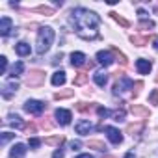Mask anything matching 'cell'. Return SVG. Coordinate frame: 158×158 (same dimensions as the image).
<instances>
[{
    "label": "cell",
    "mask_w": 158,
    "mask_h": 158,
    "mask_svg": "<svg viewBox=\"0 0 158 158\" xmlns=\"http://www.w3.org/2000/svg\"><path fill=\"white\" fill-rule=\"evenodd\" d=\"M24 110H26L28 114H32V115H39V114L45 110V104H43L41 101H34V99H30V101H26Z\"/></svg>",
    "instance_id": "277c9868"
},
{
    "label": "cell",
    "mask_w": 158,
    "mask_h": 158,
    "mask_svg": "<svg viewBox=\"0 0 158 158\" xmlns=\"http://www.w3.org/2000/svg\"><path fill=\"white\" fill-rule=\"evenodd\" d=\"M97 114H99V117H102V119H104V117H108V115H110V110L101 106V108H97Z\"/></svg>",
    "instance_id": "4316f807"
},
{
    "label": "cell",
    "mask_w": 158,
    "mask_h": 158,
    "mask_svg": "<svg viewBox=\"0 0 158 158\" xmlns=\"http://www.w3.org/2000/svg\"><path fill=\"white\" fill-rule=\"evenodd\" d=\"M128 89H134V82L130 80V78H127V76H119V80L114 86V95H123Z\"/></svg>",
    "instance_id": "3957f363"
},
{
    "label": "cell",
    "mask_w": 158,
    "mask_h": 158,
    "mask_svg": "<svg viewBox=\"0 0 158 158\" xmlns=\"http://www.w3.org/2000/svg\"><path fill=\"white\" fill-rule=\"evenodd\" d=\"M52 41H54V30L50 26H43L39 30V34H37V52L45 54L50 48Z\"/></svg>",
    "instance_id": "7a4b0ae2"
},
{
    "label": "cell",
    "mask_w": 158,
    "mask_h": 158,
    "mask_svg": "<svg viewBox=\"0 0 158 158\" xmlns=\"http://www.w3.org/2000/svg\"><path fill=\"white\" fill-rule=\"evenodd\" d=\"M11 28H13V21L10 17H2V19H0V35L6 37L11 32Z\"/></svg>",
    "instance_id": "8fae6325"
},
{
    "label": "cell",
    "mask_w": 158,
    "mask_h": 158,
    "mask_svg": "<svg viewBox=\"0 0 158 158\" xmlns=\"http://www.w3.org/2000/svg\"><path fill=\"white\" fill-rule=\"evenodd\" d=\"M110 15H112V17H114V21H117L121 26H125V28L128 26V21H127V19H123L121 15H117V13H110Z\"/></svg>",
    "instance_id": "ffe728a7"
},
{
    "label": "cell",
    "mask_w": 158,
    "mask_h": 158,
    "mask_svg": "<svg viewBox=\"0 0 158 158\" xmlns=\"http://www.w3.org/2000/svg\"><path fill=\"white\" fill-rule=\"evenodd\" d=\"M67 82V76H65V73L63 71H56L54 74H52V86H63Z\"/></svg>",
    "instance_id": "5bb4252c"
},
{
    "label": "cell",
    "mask_w": 158,
    "mask_h": 158,
    "mask_svg": "<svg viewBox=\"0 0 158 158\" xmlns=\"http://www.w3.org/2000/svg\"><path fill=\"white\" fill-rule=\"evenodd\" d=\"M54 158H63V151H61V149H58V151L54 152Z\"/></svg>",
    "instance_id": "8d00e7d4"
},
{
    "label": "cell",
    "mask_w": 158,
    "mask_h": 158,
    "mask_svg": "<svg viewBox=\"0 0 158 158\" xmlns=\"http://www.w3.org/2000/svg\"><path fill=\"white\" fill-rule=\"evenodd\" d=\"M89 147H95L97 151H104V149H106V145L101 143V141H89Z\"/></svg>",
    "instance_id": "f1b7e54d"
},
{
    "label": "cell",
    "mask_w": 158,
    "mask_h": 158,
    "mask_svg": "<svg viewBox=\"0 0 158 158\" xmlns=\"http://www.w3.org/2000/svg\"><path fill=\"white\" fill-rule=\"evenodd\" d=\"M99 23H101L99 15L89 10H84V8L73 10V13H71V24H73L76 35L86 41L99 37Z\"/></svg>",
    "instance_id": "6da1fadb"
},
{
    "label": "cell",
    "mask_w": 158,
    "mask_h": 158,
    "mask_svg": "<svg viewBox=\"0 0 158 158\" xmlns=\"http://www.w3.org/2000/svg\"><path fill=\"white\" fill-rule=\"evenodd\" d=\"M86 78H88V76H86V73H80V74H78V76L74 78V84H76V86L84 84V82H86Z\"/></svg>",
    "instance_id": "d4e9b609"
},
{
    "label": "cell",
    "mask_w": 158,
    "mask_h": 158,
    "mask_svg": "<svg viewBox=\"0 0 158 158\" xmlns=\"http://www.w3.org/2000/svg\"><path fill=\"white\" fill-rule=\"evenodd\" d=\"M28 145H30L32 149H37V147L41 145V139H37V138H30V139H28Z\"/></svg>",
    "instance_id": "83f0119b"
},
{
    "label": "cell",
    "mask_w": 158,
    "mask_h": 158,
    "mask_svg": "<svg viewBox=\"0 0 158 158\" xmlns=\"http://www.w3.org/2000/svg\"><path fill=\"white\" fill-rule=\"evenodd\" d=\"M151 67H152V63L149 60H143V58L136 60V69H138L139 74H149L151 73Z\"/></svg>",
    "instance_id": "9c48e42d"
},
{
    "label": "cell",
    "mask_w": 158,
    "mask_h": 158,
    "mask_svg": "<svg viewBox=\"0 0 158 158\" xmlns=\"http://www.w3.org/2000/svg\"><path fill=\"white\" fill-rule=\"evenodd\" d=\"M152 47L158 50V37H154V39H152Z\"/></svg>",
    "instance_id": "74e56055"
},
{
    "label": "cell",
    "mask_w": 158,
    "mask_h": 158,
    "mask_svg": "<svg viewBox=\"0 0 158 158\" xmlns=\"http://www.w3.org/2000/svg\"><path fill=\"white\" fill-rule=\"evenodd\" d=\"M125 158H134V154H132V152H128V154H127Z\"/></svg>",
    "instance_id": "ab89813d"
},
{
    "label": "cell",
    "mask_w": 158,
    "mask_h": 158,
    "mask_svg": "<svg viewBox=\"0 0 158 158\" xmlns=\"http://www.w3.org/2000/svg\"><path fill=\"white\" fill-rule=\"evenodd\" d=\"M86 63V54L84 52H73L71 54V65L73 67H82Z\"/></svg>",
    "instance_id": "4fadbf2b"
},
{
    "label": "cell",
    "mask_w": 158,
    "mask_h": 158,
    "mask_svg": "<svg viewBox=\"0 0 158 158\" xmlns=\"http://www.w3.org/2000/svg\"><path fill=\"white\" fill-rule=\"evenodd\" d=\"M0 63H2V74H6V71H8V58L2 56L0 58Z\"/></svg>",
    "instance_id": "d6a6232c"
},
{
    "label": "cell",
    "mask_w": 158,
    "mask_h": 158,
    "mask_svg": "<svg viewBox=\"0 0 158 158\" xmlns=\"http://www.w3.org/2000/svg\"><path fill=\"white\" fill-rule=\"evenodd\" d=\"M93 80H95V84H97V86L104 88V86H106V82H108V74H106L104 71H97V73L93 74Z\"/></svg>",
    "instance_id": "2e32d148"
},
{
    "label": "cell",
    "mask_w": 158,
    "mask_h": 158,
    "mask_svg": "<svg viewBox=\"0 0 158 158\" xmlns=\"http://www.w3.org/2000/svg\"><path fill=\"white\" fill-rule=\"evenodd\" d=\"M41 80H43V73L35 71V73H32V76L28 78V86H35V84H39Z\"/></svg>",
    "instance_id": "d6986e66"
},
{
    "label": "cell",
    "mask_w": 158,
    "mask_h": 158,
    "mask_svg": "<svg viewBox=\"0 0 158 158\" xmlns=\"http://www.w3.org/2000/svg\"><path fill=\"white\" fill-rule=\"evenodd\" d=\"M26 154V145L24 143H15L10 151V158H24Z\"/></svg>",
    "instance_id": "30bf717a"
},
{
    "label": "cell",
    "mask_w": 158,
    "mask_h": 158,
    "mask_svg": "<svg viewBox=\"0 0 158 158\" xmlns=\"http://www.w3.org/2000/svg\"><path fill=\"white\" fill-rule=\"evenodd\" d=\"M69 145H71V149H73V151H78V149L82 147V143H80V141H71Z\"/></svg>",
    "instance_id": "e575fe53"
},
{
    "label": "cell",
    "mask_w": 158,
    "mask_h": 158,
    "mask_svg": "<svg viewBox=\"0 0 158 158\" xmlns=\"http://www.w3.org/2000/svg\"><path fill=\"white\" fill-rule=\"evenodd\" d=\"M132 43H134V45H138V47H143V45L147 43V37H139V35H134V37H132Z\"/></svg>",
    "instance_id": "7402d4cb"
},
{
    "label": "cell",
    "mask_w": 158,
    "mask_h": 158,
    "mask_svg": "<svg viewBox=\"0 0 158 158\" xmlns=\"http://www.w3.org/2000/svg\"><path fill=\"white\" fill-rule=\"evenodd\" d=\"M106 158H112V156H106Z\"/></svg>",
    "instance_id": "60d3db41"
},
{
    "label": "cell",
    "mask_w": 158,
    "mask_h": 158,
    "mask_svg": "<svg viewBox=\"0 0 158 158\" xmlns=\"http://www.w3.org/2000/svg\"><path fill=\"white\" fill-rule=\"evenodd\" d=\"M11 138H15V134H11V132H2V138H0V143L2 145H6Z\"/></svg>",
    "instance_id": "44dd1931"
},
{
    "label": "cell",
    "mask_w": 158,
    "mask_h": 158,
    "mask_svg": "<svg viewBox=\"0 0 158 158\" xmlns=\"http://www.w3.org/2000/svg\"><path fill=\"white\" fill-rule=\"evenodd\" d=\"M104 130H106V136H108V139H110L112 143H115V145H117V143H121V141H123V134H121L117 128H114V127H106Z\"/></svg>",
    "instance_id": "52a82bcc"
},
{
    "label": "cell",
    "mask_w": 158,
    "mask_h": 158,
    "mask_svg": "<svg viewBox=\"0 0 158 158\" xmlns=\"http://www.w3.org/2000/svg\"><path fill=\"white\" fill-rule=\"evenodd\" d=\"M149 102L151 104H158V89H152V93L149 95Z\"/></svg>",
    "instance_id": "484cf974"
},
{
    "label": "cell",
    "mask_w": 158,
    "mask_h": 158,
    "mask_svg": "<svg viewBox=\"0 0 158 158\" xmlns=\"http://www.w3.org/2000/svg\"><path fill=\"white\" fill-rule=\"evenodd\" d=\"M97 61H99L101 65L108 67V65L114 63V56H112V52H108V50H101V52H97Z\"/></svg>",
    "instance_id": "ba28073f"
},
{
    "label": "cell",
    "mask_w": 158,
    "mask_h": 158,
    "mask_svg": "<svg viewBox=\"0 0 158 158\" xmlns=\"http://www.w3.org/2000/svg\"><path fill=\"white\" fill-rule=\"evenodd\" d=\"M15 52H17L19 56H30L32 48H30V45H28L26 41H21V43L15 45Z\"/></svg>",
    "instance_id": "9a60e30c"
},
{
    "label": "cell",
    "mask_w": 158,
    "mask_h": 158,
    "mask_svg": "<svg viewBox=\"0 0 158 158\" xmlns=\"http://www.w3.org/2000/svg\"><path fill=\"white\" fill-rule=\"evenodd\" d=\"M125 115H127L125 110H115V112H114V121H123Z\"/></svg>",
    "instance_id": "cb8c5ba5"
},
{
    "label": "cell",
    "mask_w": 158,
    "mask_h": 158,
    "mask_svg": "<svg viewBox=\"0 0 158 158\" xmlns=\"http://www.w3.org/2000/svg\"><path fill=\"white\" fill-rule=\"evenodd\" d=\"M71 95H73V89H69V91H61V93L58 91V93H56V99H67V97H71Z\"/></svg>",
    "instance_id": "f546056e"
},
{
    "label": "cell",
    "mask_w": 158,
    "mask_h": 158,
    "mask_svg": "<svg viewBox=\"0 0 158 158\" xmlns=\"http://www.w3.org/2000/svg\"><path fill=\"white\" fill-rule=\"evenodd\" d=\"M132 114H136V115H149V112L145 108H141V106H132Z\"/></svg>",
    "instance_id": "603a6c76"
},
{
    "label": "cell",
    "mask_w": 158,
    "mask_h": 158,
    "mask_svg": "<svg viewBox=\"0 0 158 158\" xmlns=\"http://www.w3.org/2000/svg\"><path fill=\"white\" fill-rule=\"evenodd\" d=\"M23 73H24V63H23V61H17V63L11 67V73H10V76H11V78H15V76H21Z\"/></svg>",
    "instance_id": "ac0fdd59"
},
{
    "label": "cell",
    "mask_w": 158,
    "mask_h": 158,
    "mask_svg": "<svg viewBox=\"0 0 158 158\" xmlns=\"http://www.w3.org/2000/svg\"><path fill=\"white\" fill-rule=\"evenodd\" d=\"M6 123H8V125H11V127H17V128H23V127H24L23 119H21L17 114H11V115L6 119Z\"/></svg>",
    "instance_id": "e0dca14e"
},
{
    "label": "cell",
    "mask_w": 158,
    "mask_h": 158,
    "mask_svg": "<svg viewBox=\"0 0 158 158\" xmlns=\"http://www.w3.org/2000/svg\"><path fill=\"white\" fill-rule=\"evenodd\" d=\"M17 89H19V84H17L15 80H10V82L4 86V89H2V97H4V99H10Z\"/></svg>",
    "instance_id": "7c38bea8"
},
{
    "label": "cell",
    "mask_w": 158,
    "mask_h": 158,
    "mask_svg": "<svg viewBox=\"0 0 158 158\" xmlns=\"http://www.w3.org/2000/svg\"><path fill=\"white\" fill-rule=\"evenodd\" d=\"M76 158H93L91 154H80V156H76Z\"/></svg>",
    "instance_id": "f35d334b"
},
{
    "label": "cell",
    "mask_w": 158,
    "mask_h": 158,
    "mask_svg": "<svg viewBox=\"0 0 158 158\" xmlns=\"http://www.w3.org/2000/svg\"><path fill=\"white\" fill-rule=\"evenodd\" d=\"M74 130H76V134H80V136H88L93 130V125L88 119H80V121L74 125Z\"/></svg>",
    "instance_id": "5b68a950"
},
{
    "label": "cell",
    "mask_w": 158,
    "mask_h": 158,
    "mask_svg": "<svg viewBox=\"0 0 158 158\" xmlns=\"http://www.w3.org/2000/svg\"><path fill=\"white\" fill-rule=\"evenodd\" d=\"M156 80H158V76H156Z\"/></svg>",
    "instance_id": "b9f144b4"
},
{
    "label": "cell",
    "mask_w": 158,
    "mask_h": 158,
    "mask_svg": "<svg viewBox=\"0 0 158 158\" xmlns=\"http://www.w3.org/2000/svg\"><path fill=\"white\" fill-rule=\"evenodd\" d=\"M139 28H143V30L149 28V30H151V28H154V23H152V21H143V23L139 24Z\"/></svg>",
    "instance_id": "4dcf8cb0"
},
{
    "label": "cell",
    "mask_w": 158,
    "mask_h": 158,
    "mask_svg": "<svg viewBox=\"0 0 158 158\" xmlns=\"http://www.w3.org/2000/svg\"><path fill=\"white\" fill-rule=\"evenodd\" d=\"M138 17H139V19H143V21H145V19H147V17H149V15H147V11H145V10H138Z\"/></svg>",
    "instance_id": "d590c367"
},
{
    "label": "cell",
    "mask_w": 158,
    "mask_h": 158,
    "mask_svg": "<svg viewBox=\"0 0 158 158\" xmlns=\"http://www.w3.org/2000/svg\"><path fill=\"white\" fill-rule=\"evenodd\" d=\"M63 141V138H50V139H47V143L48 145H54V143H61Z\"/></svg>",
    "instance_id": "836d02e7"
},
{
    "label": "cell",
    "mask_w": 158,
    "mask_h": 158,
    "mask_svg": "<svg viewBox=\"0 0 158 158\" xmlns=\"http://www.w3.org/2000/svg\"><path fill=\"white\" fill-rule=\"evenodd\" d=\"M132 136H134V132H139L141 130V125H128V128H127Z\"/></svg>",
    "instance_id": "1f68e13d"
},
{
    "label": "cell",
    "mask_w": 158,
    "mask_h": 158,
    "mask_svg": "<svg viewBox=\"0 0 158 158\" xmlns=\"http://www.w3.org/2000/svg\"><path fill=\"white\" fill-rule=\"evenodd\" d=\"M56 119H58V123H60L61 127H67V125L71 123L73 115H71L69 110H65V108H58V110H56Z\"/></svg>",
    "instance_id": "8992f818"
}]
</instances>
